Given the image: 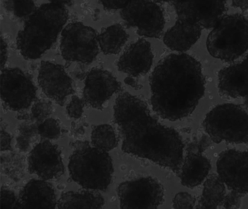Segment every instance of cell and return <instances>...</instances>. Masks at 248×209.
Here are the masks:
<instances>
[{
    "label": "cell",
    "mask_w": 248,
    "mask_h": 209,
    "mask_svg": "<svg viewBox=\"0 0 248 209\" xmlns=\"http://www.w3.org/2000/svg\"><path fill=\"white\" fill-rule=\"evenodd\" d=\"M114 120L123 139V152L179 174L184 159L182 138L175 129L158 122L143 100L122 93L114 103Z\"/></svg>",
    "instance_id": "6da1fadb"
},
{
    "label": "cell",
    "mask_w": 248,
    "mask_h": 209,
    "mask_svg": "<svg viewBox=\"0 0 248 209\" xmlns=\"http://www.w3.org/2000/svg\"><path fill=\"white\" fill-rule=\"evenodd\" d=\"M149 83L152 109L162 119L172 121L190 116L205 91L201 64L184 52L159 61Z\"/></svg>",
    "instance_id": "7a4b0ae2"
},
{
    "label": "cell",
    "mask_w": 248,
    "mask_h": 209,
    "mask_svg": "<svg viewBox=\"0 0 248 209\" xmlns=\"http://www.w3.org/2000/svg\"><path fill=\"white\" fill-rule=\"evenodd\" d=\"M69 17L63 4H43L29 17L16 38L17 49L27 60H37L56 42Z\"/></svg>",
    "instance_id": "3957f363"
},
{
    "label": "cell",
    "mask_w": 248,
    "mask_h": 209,
    "mask_svg": "<svg viewBox=\"0 0 248 209\" xmlns=\"http://www.w3.org/2000/svg\"><path fill=\"white\" fill-rule=\"evenodd\" d=\"M69 175L83 188L104 191L112 181L114 166L107 151L85 145L69 158Z\"/></svg>",
    "instance_id": "277c9868"
},
{
    "label": "cell",
    "mask_w": 248,
    "mask_h": 209,
    "mask_svg": "<svg viewBox=\"0 0 248 209\" xmlns=\"http://www.w3.org/2000/svg\"><path fill=\"white\" fill-rule=\"evenodd\" d=\"M211 56L226 62L234 60L248 50V20L242 15H223L207 37Z\"/></svg>",
    "instance_id": "5b68a950"
},
{
    "label": "cell",
    "mask_w": 248,
    "mask_h": 209,
    "mask_svg": "<svg viewBox=\"0 0 248 209\" xmlns=\"http://www.w3.org/2000/svg\"><path fill=\"white\" fill-rule=\"evenodd\" d=\"M203 127L216 143H248V113L239 104L216 106L206 115Z\"/></svg>",
    "instance_id": "8992f818"
},
{
    "label": "cell",
    "mask_w": 248,
    "mask_h": 209,
    "mask_svg": "<svg viewBox=\"0 0 248 209\" xmlns=\"http://www.w3.org/2000/svg\"><path fill=\"white\" fill-rule=\"evenodd\" d=\"M98 51V36L93 28L75 22L62 30L61 52L66 60L91 63Z\"/></svg>",
    "instance_id": "52a82bcc"
},
{
    "label": "cell",
    "mask_w": 248,
    "mask_h": 209,
    "mask_svg": "<svg viewBox=\"0 0 248 209\" xmlns=\"http://www.w3.org/2000/svg\"><path fill=\"white\" fill-rule=\"evenodd\" d=\"M120 208L157 209L164 202V188L151 177H142L121 183L117 188Z\"/></svg>",
    "instance_id": "ba28073f"
},
{
    "label": "cell",
    "mask_w": 248,
    "mask_h": 209,
    "mask_svg": "<svg viewBox=\"0 0 248 209\" xmlns=\"http://www.w3.org/2000/svg\"><path fill=\"white\" fill-rule=\"evenodd\" d=\"M121 17L128 27L137 29L140 36L159 38L165 27V16L159 6L152 0H131L122 9Z\"/></svg>",
    "instance_id": "9c48e42d"
},
{
    "label": "cell",
    "mask_w": 248,
    "mask_h": 209,
    "mask_svg": "<svg viewBox=\"0 0 248 209\" xmlns=\"http://www.w3.org/2000/svg\"><path fill=\"white\" fill-rule=\"evenodd\" d=\"M36 97L37 88L31 78L20 68L2 70L1 98L10 110H25L32 104Z\"/></svg>",
    "instance_id": "30bf717a"
},
{
    "label": "cell",
    "mask_w": 248,
    "mask_h": 209,
    "mask_svg": "<svg viewBox=\"0 0 248 209\" xmlns=\"http://www.w3.org/2000/svg\"><path fill=\"white\" fill-rule=\"evenodd\" d=\"M177 20L213 29L226 10V0H181L173 4Z\"/></svg>",
    "instance_id": "8fae6325"
},
{
    "label": "cell",
    "mask_w": 248,
    "mask_h": 209,
    "mask_svg": "<svg viewBox=\"0 0 248 209\" xmlns=\"http://www.w3.org/2000/svg\"><path fill=\"white\" fill-rule=\"evenodd\" d=\"M218 177L231 190L248 194V150L226 149L216 163Z\"/></svg>",
    "instance_id": "7c38bea8"
},
{
    "label": "cell",
    "mask_w": 248,
    "mask_h": 209,
    "mask_svg": "<svg viewBox=\"0 0 248 209\" xmlns=\"http://www.w3.org/2000/svg\"><path fill=\"white\" fill-rule=\"evenodd\" d=\"M28 170L42 179L59 178L65 171L62 151L49 141L37 144L29 155Z\"/></svg>",
    "instance_id": "4fadbf2b"
},
{
    "label": "cell",
    "mask_w": 248,
    "mask_h": 209,
    "mask_svg": "<svg viewBox=\"0 0 248 209\" xmlns=\"http://www.w3.org/2000/svg\"><path fill=\"white\" fill-rule=\"evenodd\" d=\"M37 81L43 93L61 106L65 104L68 96L75 92L73 80L59 64L43 61Z\"/></svg>",
    "instance_id": "5bb4252c"
},
{
    "label": "cell",
    "mask_w": 248,
    "mask_h": 209,
    "mask_svg": "<svg viewBox=\"0 0 248 209\" xmlns=\"http://www.w3.org/2000/svg\"><path fill=\"white\" fill-rule=\"evenodd\" d=\"M120 87V83L109 71L93 68L85 78L84 98L91 107L102 110L104 104Z\"/></svg>",
    "instance_id": "9a60e30c"
},
{
    "label": "cell",
    "mask_w": 248,
    "mask_h": 209,
    "mask_svg": "<svg viewBox=\"0 0 248 209\" xmlns=\"http://www.w3.org/2000/svg\"><path fill=\"white\" fill-rule=\"evenodd\" d=\"M153 60L151 44L140 39L126 48L117 62V68L130 76H140L150 71Z\"/></svg>",
    "instance_id": "2e32d148"
},
{
    "label": "cell",
    "mask_w": 248,
    "mask_h": 209,
    "mask_svg": "<svg viewBox=\"0 0 248 209\" xmlns=\"http://www.w3.org/2000/svg\"><path fill=\"white\" fill-rule=\"evenodd\" d=\"M218 89L227 97H248V54L241 62L220 70Z\"/></svg>",
    "instance_id": "e0dca14e"
},
{
    "label": "cell",
    "mask_w": 248,
    "mask_h": 209,
    "mask_svg": "<svg viewBox=\"0 0 248 209\" xmlns=\"http://www.w3.org/2000/svg\"><path fill=\"white\" fill-rule=\"evenodd\" d=\"M20 208L24 209H56L58 202L53 186L45 179L30 180L20 193Z\"/></svg>",
    "instance_id": "ac0fdd59"
},
{
    "label": "cell",
    "mask_w": 248,
    "mask_h": 209,
    "mask_svg": "<svg viewBox=\"0 0 248 209\" xmlns=\"http://www.w3.org/2000/svg\"><path fill=\"white\" fill-rule=\"evenodd\" d=\"M202 29L197 25L177 20L164 35V43L171 50L186 52L200 39Z\"/></svg>",
    "instance_id": "d6986e66"
},
{
    "label": "cell",
    "mask_w": 248,
    "mask_h": 209,
    "mask_svg": "<svg viewBox=\"0 0 248 209\" xmlns=\"http://www.w3.org/2000/svg\"><path fill=\"white\" fill-rule=\"evenodd\" d=\"M210 168V161L202 152L188 151L178 174L181 184L188 188H194L204 181Z\"/></svg>",
    "instance_id": "ffe728a7"
},
{
    "label": "cell",
    "mask_w": 248,
    "mask_h": 209,
    "mask_svg": "<svg viewBox=\"0 0 248 209\" xmlns=\"http://www.w3.org/2000/svg\"><path fill=\"white\" fill-rule=\"evenodd\" d=\"M104 205L102 196L98 193L69 191L63 193L58 201V209H101Z\"/></svg>",
    "instance_id": "44dd1931"
},
{
    "label": "cell",
    "mask_w": 248,
    "mask_h": 209,
    "mask_svg": "<svg viewBox=\"0 0 248 209\" xmlns=\"http://www.w3.org/2000/svg\"><path fill=\"white\" fill-rule=\"evenodd\" d=\"M128 38L129 35L121 25L114 24L101 32L98 41L105 55H116L121 51Z\"/></svg>",
    "instance_id": "7402d4cb"
},
{
    "label": "cell",
    "mask_w": 248,
    "mask_h": 209,
    "mask_svg": "<svg viewBox=\"0 0 248 209\" xmlns=\"http://www.w3.org/2000/svg\"><path fill=\"white\" fill-rule=\"evenodd\" d=\"M225 183L217 176H212L204 184L202 194L197 208L199 209H217L223 204L226 197Z\"/></svg>",
    "instance_id": "603a6c76"
},
{
    "label": "cell",
    "mask_w": 248,
    "mask_h": 209,
    "mask_svg": "<svg viewBox=\"0 0 248 209\" xmlns=\"http://www.w3.org/2000/svg\"><path fill=\"white\" fill-rule=\"evenodd\" d=\"M91 142L95 148L105 151L111 150L118 144L115 131L108 124L95 126L91 133Z\"/></svg>",
    "instance_id": "cb8c5ba5"
},
{
    "label": "cell",
    "mask_w": 248,
    "mask_h": 209,
    "mask_svg": "<svg viewBox=\"0 0 248 209\" xmlns=\"http://www.w3.org/2000/svg\"><path fill=\"white\" fill-rule=\"evenodd\" d=\"M38 134L46 139H59L62 134L60 124L56 119H46L39 125Z\"/></svg>",
    "instance_id": "d4e9b609"
},
{
    "label": "cell",
    "mask_w": 248,
    "mask_h": 209,
    "mask_svg": "<svg viewBox=\"0 0 248 209\" xmlns=\"http://www.w3.org/2000/svg\"><path fill=\"white\" fill-rule=\"evenodd\" d=\"M11 9L16 17H29L36 10L35 3L33 0H12Z\"/></svg>",
    "instance_id": "484cf974"
},
{
    "label": "cell",
    "mask_w": 248,
    "mask_h": 209,
    "mask_svg": "<svg viewBox=\"0 0 248 209\" xmlns=\"http://www.w3.org/2000/svg\"><path fill=\"white\" fill-rule=\"evenodd\" d=\"M53 113V106L50 102L37 101L33 104L31 108V115L32 117L37 121L43 122L47 119Z\"/></svg>",
    "instance_id": "4316f807"
},
{
    "label": "cell",
    "mask_w": 248,
    "mask_h": 209,
    "mask_svg": "<svg viewBox=\"0 0 248 209\" xmlns=\"http://www.w3.org/2000/svg\"><path fill=\"white\" fill-rule=\"evenodd\" d=\"M1 209H21L19 201L14 192L2 187L1 190Z\"/></svg>",
    "instance_id": "83f0119b"
},
{
    "label": "cell",
    "mask_w": 248,
    "mask_h": 209,
    "mask_svg": "<svg viewBox=\"0 0 248 209\" xmlns=\"http://www.w3.org/2000/svg\"><path fill=\"white\" fill-rule=\"evenodd\" d=\"M196 199L188 193H179L172 200L174 209H194Z\"/></svg>",
    "instance_id": "f1b7e54d"
},
{
    "label": "cell",
    "mask_w": 248,
    "mask_h": 209,
    "mask_svg": "<svg viewBox=\"0 0 248 209\" xmlns=\"http://www.w3.org/2000/svg\"><path fill=\"white\" fill-rule=\"evenodd\" d=\"M85 103L78 96L74 95L70 103L66 107L68 116L72 119H78L82 117L83 114Z\"/></svg>",
    "instance_id": "f546056e"
},
{
    "label": "cell",
    "mask_w": 248,
    "mask_h": 209,
    "mask_svg": "<svg viewBox=\"0 0 248 209\" xmlns=\"http://www.w3.org/2000/svg\"><path fill=\"white\" fill-rule=\"evenodd\" d=\"M243 195L244 194L232 190V192L225 197L222 205L225 209H238L240 207L242 197Z\"/></svg>",
    "instance_id": "4dcf8cb0"
},
{
    "label": "cell",
    "mask_w": 248,
    "mask_h": 209,
    "mask_svg": "<svg viewBox=\"0 0 248 209\" xmlns=\"http://www.w3.org/2000/svg\"><path fill=\"white\" fill-rule=\"evenodd\" d=\"M131 0H101V4L107 10H119L125 7Z\"/></svg>",
    "instance_id": "1f68e13d"
},
{
    "label": "cell",
    "mask_w": 248,
    "mask_h": 209,
    "mask_svg": "<svg viewBox=\"0 0 248 209\" xmlns=\"http://www.w3.org/2000/svg\"><path fill=\"white\" fill-rule=\"evenodd\" d=\"M18 131L20 134L24 135L33 139L37 133H38V126H36L34 123H24L19 126Z\"/></svg>",
    "instance_id": "d6a6232c"
},
{
    "label": "cell",
    "mask_w": 248,
    "mask_h": 209,
    "mask_svg": "<svg viewBox=\"0 0 248 209\" xmlns=\"http://www.w3.org/2000/svg\"><path fill=\"white\" fill-rule=\"evenodd\" d=\"M31 141H32L31 138L19 134L16 139V147L20 150L23 151V152H27L30 149Z\"/></svg>",
    "instance_id": "836d02e7"
},
{
    "label": "cell",
    "mask_w": 248,
    "mask_h": 209,
    "mask_svg": "<svg viewBox=\"0 0 248 209\" xmlns=\"http://www.w3.org/2000/svg\"><path fill=\"white\" fill-rule=\"evenodd\" d=\"M11 134L3 129H1V149L2 151L11 150Z\"/></svg>",
    "instance_id": "e575fe53"
},
{
    "label": "cell",
    "mask_w": 248,
    "mask_h": 209,
    "mask_svg": "<svg viewBox=\"0 0 248 209\" xmlns=\"http://www.w3.org/2000/svg\"><path fill=\"white\" fill-rule=\"evenodd\" d=\"M8 60V45L4 40L3 37H1V68L4 69Z\"/></svg>",
    "instance_id": "d590c367"
},
{
    "label": "cell",
    "mask_w": 248,
    "mask_h": 209,
    "mask_svg": "<svg viewBox=\"0 0 248 209\" xmlns=\"http://www.w3.org/2000/svg\"><path fill=\"white\" fill-rule=\"evenodd\" d=\"M232 1L233 7H237L243 11L248 9V0H232Z\"/></svg>",
    "instance_id": "8d00e7d4"
},
{
    "label": "cell",
    "mask_w": 248,
    "mask_h": 209,
    "mask_svg": "<svg viewBox=\"0 0 248 209\" xmlns=\"http://www.w3.org/2000/svg\"><path fill=\"white\" fill-rule=\"evenodd\" d=\"M124 83H125L127 85L130 86L132 88L135 89V90H139V89L141 88L140 86L138 84L137 81L134 79L133 76H127V78H124Z\"/></svg>",
    "instance_id": "74e56055"
},
{
    "label": "cell",
    "mask_w": 248,
    "mask_h": 209,
    "mask_svg": "<svg viewBox=\"0 0 248 209\" xmlns=\"http://www.w3.org/2000/svg\"><path fill=\"white\" fill-rule=\"evenodd\" d=\"M50 2L56 3V4H63L64 5L65 4H68V3L72 1V0H49Z\"/></svg>",
    "instance_id": "f35d334b"
},
{
    "label": "cell",
    "mask_w": 248,
    "mask_h": 209,
    "mask_svg": "<svg viewBox=\"0 0 248 209\" xmlns=\"http://www.w3.org/2000/svg\"><path fill=\"white\" fill-rule=\"evenodd\" d=\"M156 2H170L172 3V4H175V3L179 2L181 0H155Z\"/></svg>",
    "instance_id": "ab89813d"
},
{
    "label": "cell",
    "mask_w": 248,
    "mask_h": 209,
    "mask_svg": "<svg viewBox=\"0 0 248 209\" xmlns=\"http://www.w3.org/2000/svg\"><path fill=\"white\" fill-rule=\"evenodd\" d=\"M245 104L248 107V97H246L245 100Z\"/></svg>",
    "instance_id": "60d3db41"
}]
</instances>
